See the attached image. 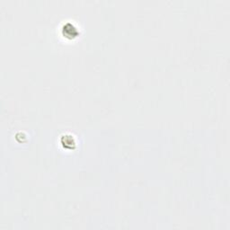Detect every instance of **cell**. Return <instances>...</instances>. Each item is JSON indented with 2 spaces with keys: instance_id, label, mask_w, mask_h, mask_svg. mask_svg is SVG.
Returning <instances> with one entry per match:
<instances>
[{
  "instance_id": "6da1fadb",
  "label": "cell",
  "mask_w": 230,
  "mask_h": 230,
  "mask_svg": "<svg viewBox=\"0 0 230 230\" xmlns=\"http://www.w3.org/2000/svg\"><path fill=\"white\" fill-rule=\"evenodd\" d=\"M63 32L68 36H71V37H75L77 34V31L76 30V28L73 25H71L70 24H68L63 27Z\"/></svg>"
},
{
  "instance_id": "7a4b0ae2",
  "label": "cell",
  "mask_w": 230,
  "mask_h": 230,
  "mask_svg": "<svg viewBox=\"0 0 230 230\" xmlns=\"http://www.w3.org/2000/svg\"><path fill=\"white\" fill-rule=\"evenodd\" d=\"M63 139L66 140L65 142L62 141V143H63V145H64L65 147H68V145H69V147L72 148V147H74V145H75V142H74V140H73V138H72L71 137L64 136L63 137Z\"/></svg>"
}]
</instances>
